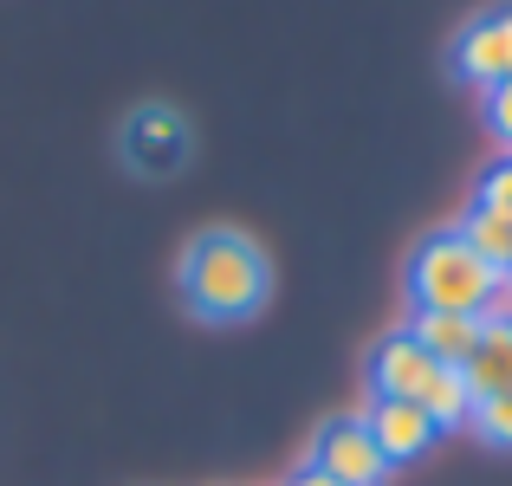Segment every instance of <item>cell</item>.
I'll return each mask as SVG.
<instances>
[{
    "label": "cell",
    "mask_w": 512,
    "mask_h": 486,
    "mask_svg": "<svg viewBox=\"0 0 512 486\" xmlns=\"http://www.w3.org/2000/svg\"><path fill=\"white\" fill-rule=\"evenodd\" d=\"M182 305L201 324H240L273 299V260L240 227H201L182 247Z\"/></svg>",
    "instance_id": "6da1fadb"
},
{
    "label": "cell",
    "mask_w": 512,
    "mask_h": 486,
    "mask_svg": "<svg viewBox=\"0 0 512 486\" xmlns=\"http://www.w3.org/2000/svg\"><path fill=\"white\" fill-rule=\"evenodd\" d=\"M493 266L480 260L474 247H467L454 227H435V234L415 240L409 253V292H415V312H467L480 318V305H487L493 292Z\"/></svg>",
    "instance_id": "7a4b0ae2"
},
{
    "label": "cell",
    "mask_w": 512,
    "mask_h": 486,
    "mask_svg": "<svg viewBox=\"0 0 512 486\" xmlns=\"http://www.w3.org/2000/svg\"><path fill=\"white\" fill-rule=\"evenodd\" d=\"M117 156H124V169L150 175V182H163L188 162V124L182 111H169V104H143V111L124 117V130H117Z\"/></svg>",
    "instance_id": "3957f363"
},
{
    "label": "cell",
    "mask_w": 512,
    "mask_h": 486,
    "mask_svg": "<svg viewBox=\"0 0 512 486\" xmlns=\"http://www.w3.org/2000/svg\"><path fill=\"white\" fill-rule=\"evenodd\" d=\"M312 467H318L331 486H383V474H389V461H383V448L370 441L363 415H338V422L318 428Z\"/></svg>",
    "instance_id": "277c9868"
},
{
    "label": "cell",
    "mask_w": 512,
    "mask_h": 486,
    "mask_svg": "<svg viewBox=\"0 0 512 486\" xmlns=\"http://www.w3.org/2000/svg\"><path fill=\"white\" fill-rule=\"evenodd\" d=\"M454 72L474 91H500L512 78V7H487L454 33Z\"/></svg>",
    "instance_id": "5b68a950"
},
{
    "label": "cell",
    "mask_w": 512,
    "mask_h": 486,
    "mask_svg": "<svg viewBox=\"0 0 512 486\" xmlns=\"http://www.w3.org/2000/svg\"><path fill=\"white\" fill-rule=\"evenodd\" d=\"M441 363L428 357L422 344H415L409 331H389V337H376V350H370V396H383V402H415L428 389V376H435Z\"/></svg>",
    "instance_id": "8992f818"
},
{
    "label": "cell",
    "mask_w": 512,
    "mask_h": 486,
    "mask_svg": "<svg viewBox=\"0 0 512 486\" xmlns=\"http://www.w3.org/2000/svg\"><path fill=\"white\" fill-rule=\"evenodd\" d=\"M363 428H370V441L383 448L389 467L422 461V454L435 448V435H441V428L428 422L422 402H383V396H370V409H363Z\"/></svg>",
    "instance_id": "52a82bcc"
},
{
    "label": "cell",
    "mask_w": 512,
    "mask_h": 486,
    "mask_svg": "<svg viewBox=\"0 0 512 486\" xmlns=\"http://www.w3.org/2000/svg\"><path fill=\"white\" fill-rule=\"evenodd\" d=\"M402 331H409L435 363H448V370H461V363L474 357V344H480V318H467V312H409Z\"/></svg>",
    "instance_id": "ba28073f"
},
{
    "label": "cell",
    "mask_w": 512,
    "mask_h": 486,
    "mask_svg": "<svg viewBox=\"0 0 512 486\" xmlns=\"http://www.w3.org/2000/svg\"><path fill=\"white\" fill-rule=\"evenodd\" d=\"M461 383H467L474 402L506 396L512 389V331H487V324H480V344H474V357L461 363Z\"/></svg>",
    "instance_id": "9c48e42d"
},
{
    "label": "cell",
    "mask_w": 512,
    "mask_h": 486,
    "mask_svg": "<svg viewBox=\"0 0 512 486\" xmlns=\"http://www.w3.org/2000/svg\"><path fill=\"white\" fill-rule=\"evenodd\" d=\"M454 234H461L467 247H474L480 260L493 266V273H506V266H512V221H506V214H493V208H467L461 221H454Z\"/></svg>",
    "instance_id": "30bf717a"
},
{
    "label": "cell",
    "mask_w": 512,
    "mask_h": 486,
    "mask_svg": "<svg viewBox=\"0 0 512 486\" xmlns=\"http://www.w3.org/2000/svg\"><path fill=\"white\" fill-rule=\"evenodd\" d=\"M428 409V422L435 428H461L467 415H474V396H467V383H461V370H448V363H441L435 376H428V389L422 396H415Z\"/></svg>",
    "instance_id": "8fae6325"
},
{
    "label": "cell",
    "mask_w": 512,
    "mask_h": 486,
    "mask_svg": "<svg viewBox=\"0 0 512 486\" xmlns=\"http://www.w3.org/2000/svg\"><path fill=\"white\" fill-rule=\"evenodd\" d=\"M474 208H493V214H506V221H512V156H493L487 169H480Z\"/></svg>",
    "instance_id": "7c38bea8"
},
{
    "label": "cell",
    "mask_w": 512,
    "mask_h": 486,
    "mask_svg": "<svg viewBox=\"0 0 512 486\" xmlns=\"http://www.w3.org/2000/svg\"><path fill=\"white\" fill-rule=\"evenodd\" d=\"M474 435L487 441V448H512V389L506 396H493V402H474Z\"/></svg>",
    "instance_id": "4fadbf2b"
},
{
    "label": "cell",
    "mask_w": 512,
    "mask_h": 486,
    "mask_svg": "<svg viewBox=\"0 0 512 486\" xmlns=\"http://www.w3.org/2000/svg\"><path fill=\"white\" fill-rule=\"evenodd\" d=\"M480 324H487V331H512V273L493 279L487 305H480Z\"/></svg>",
    "instance_id": "5bb4252c"
},
{
    "label": "cell",
    "mask_w": 512,
    "mask_h": 486,
    "mask_svg": "<svg viewBox=\"0 0 512 486\" xmlns=\"http://www.w3.org/2000/svg\"><path fill=\"white\" fill-rule=\"evenodd\" d=\"M487 130L512 150V78H506L500 91H487Z\"/></svg>",
    "instance_id": "9a60e30c"
},
{
    "label": "cell",
    "mask_w": 512,
    "mask_h": 486,
    "mask_svg": "<svg viewBox=\"0 0 512 486\" xmlns=\"http://www.w3.org/2000/svg\"><path fill=\"white\" fill-rule=\"evenodd\" d=\"M286 486H331V480H325V474H318V467H312V461H305V467H299V474H292Z\"/></svg>",
    "instance_id": "2e32d148"
},
{
    "label": "cell",
    "mask_w": 512,
    "mask_h": 486,
    "mask_svg": "<svg viewBox=\"0 0 512 486\" xmlns=\"http://www.w3.org/2000/svg\"><path fill=\"white\" fill-rule=\"evenodd\" d=\"M506 273H512V266H506Z\"/></svg>",
    "instance_id": "e0dca14e"
}]
</instances>
